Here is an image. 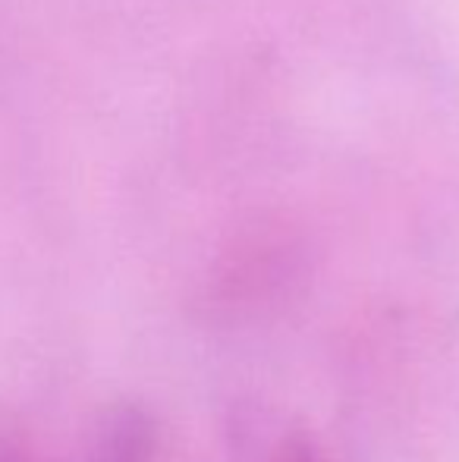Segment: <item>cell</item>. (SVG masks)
I'll return each instance as SVG.
<instances>
[{"instance_id":"6da1fadb","label":"cell","mask_w":459,"mask_h":462,"mask_svg":"<svg viewBox=\"0 0 459 462\" xmlns=\"http://www.w3.org/2000/svg\"><path fill=\"white\" fill-rule=\"evenodd\" d=\"M158 431L154 419L135 402L107 409L95 428L88 462H154Z\"/></svg>"},{"instance_id":"7a4b0ae2","label":"cell","mask_w":459,"mask_h":462,"mask_svg":"<svg viewBox=\"0 0 459 462\" xmlns=\"http://www.w3.org/2000/svg\"><path fill=\"white\" fill-rule=\"evenodd\" d=\"M264 462H318V450H315V444H312L308 434L296 431V434L280 438V444L268 453V459Z\"/></svg>"},{"instance_id":"3957f363","label":"cell","mask_w":459,"mask_h":462,"mask_svg":"<svg viewBox=\"0 0 459 462\" xmlns=\"http://www.w3.org/2000/svg\"><path fill=\"white\" fill-rule=\"evenodd\" d=\"M0 462H19V457L10 450V447H0Z\"/></svg>"}]
</instances>
